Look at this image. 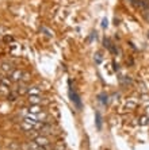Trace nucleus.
Segmentation results:
<instances>
[{
	"label": "nucleus",
	"mask_w": 149,
	"mask_h": 150,
	"mask_svg": "<svg viewBox=\"0 0 149 150\" xmlns=\"http://www.w3.org/2000/svg\"><path fill=\"white\" fill-rule=\"evenodd\" d=\"M33 142L35 145H38V146H49L50 141H49L48 137H45V135H37L33 139Z\"/></svg>",
	"instance_id": "1"
},
{
	"label": "nucleus",
	"mask_w": 149,
	"mask_h": 150,
	"mask_svg": "<svg viewBox=\"0 0 149 150\" xmlns=\"http://www.w3.org/2000/svg\"><path fill=\"white\" fill-rule=\"evenodd\" d=\"M10 87H11V81L8 80L7 77H1L0 79V88L4 91H10Z\"/></svg>",
	"instance_id": "2"
},
{
	"label": "nucleus",
	"mask_w": 149,
	"mask_h": 150,
	"mask_svg": "<svg viewBox=\"0 0 149 150\" xmlns=\"http://www.w3.org/2000/svg\"><path fill=\"white\" fill-rule=\"evenodd\" d=\"M69 95H71L72 102L77 106V108H80V107H82V102H80V97H79L77 93H76V92H72V89H71V91H69Z\"/></svg>",
	"instance_id": "3"
},
{
	"label": "nucleus",
	"mask_w": 149,
	"mask_h": 150,
	"mask_svg": "<svg viewBox=\"0 0 149 150\" xmlns=\"http://www.w3.org/2000/svg\"><path fill=\"white\" fill-rule=\"evenodd\" d=\"M136 107H137V102L136 100H127L126 102V104H125V110H127V111H133V110H136Z\"/></svg>",
	"instance_id": "4"
},
{
	"label": "nucleus",
	"mask_w": 149,
	"mask_h": 150,
	"mask_svg": "<svg viewBox=\"0 0 149 150\" xmlns=\"http://www.w3.org/2000/svg\"><path fill=\"white\" fill-rule=\"evenodd\" d=\"M27 93H29V96H41V89L38 87H31L29 88Z\"/></svg>",
	"instance_id": "5"
},
{
	"label": "nucleus",
	"mask_w": 149,
	"mask_h": 150,
	"mask_svg": "<svg viewBox=\"0 0 149 150\" xmlns=\"http://www.w3.org/2000/svg\"><path fill=\"white\" fill-rule=\"evenodd\" d=\"M22 76H23V72H22V70L16 69V70H14V72H12L11 79H12L14 81H19V80H22Z\"/></svg>",
	"instance_id": "6"
},
{
	"label": "nucleus",
	"mask_w": 149,
	"mask_h": 150,
	"mask_svg": "<svg viewBox=\"0 0 149 150\" xmlns=\"http://www.w3.org/2000/svg\"><path fill=\"white\" fill-rule=\"evenodd\" d=\"M42 111V107L39 104H31L29 107V112L30 114H39Z\"/></svg>",
	"instance_id": "7"
},
{
	"label": "nucleus",
	"mask_w": 149,
	"mask_h": 150,
	"mask_svg": "<svg viewBox=\"0 0 149 150\" xmlns=\"http://www.w3.org/2000/svg\"><path fill=\"white\" fill-rule=\"evenodd\" d=\"M29 103L30 104H39L41 106L42 103L41 96H29Z\"/></svg>",
	"instance_id": "8"
},
{
	"label": "nucleus",
	"mask_w": 149,
	"mask_h": 150,
	"mask_svg": "<svg viewBox=\"0 0 149 150\" xmlns=\"http://www.w3.org/2000/svg\"><path fill=\"white\" fill-rule=\"evenodd\" d=\"M53 149L54 150H65V143H64V141H57V142L54 143Z\"/></svg>",
	"instance_id": "9"
},
{
	"label": "nucleus",
	"mask_w": 149,
	"mask_h": 150,
	"mask_svg": "<svg viewBox=\"0 0 149 150\" xmlns=\"http://www.w3.org/2000/svg\"><path fill=\"white\" fill-rule=\"evenodd\" d=\"M138 121H140V122H138V125H141V126L148 125V123H149V122H148L149 121V116H148V115H142V116L140 118Z\"/></svg>",
	"instance_id": "10"
},
{
	"label": "nucleus",
	"mask_w": 149,
	"mask_h": 150,
	"mask_svg": "<svg viewBox=\"0 0 149 150\" xmlns=\"http://www.w3.org/2000/svg\"><path fill=\"white\" fill-rule=\"evenodd\" d=\"M95 115H96V127H98V130H101V128H102V118H101V114L96 112Z\"/></svg>",
	"instance_id": "11"
},
{
	"label": "nucleus",
	"mask_w": 149,
	"mask_h": 150,
	"mask_svg": "<svg viewBox=\"0 0 149 150\" xmlns=\"http://www.w3.org/2000/svg\"><path fill=\"white\" fill-rule=\"evenodd\" d=\"M16 96H18V92H11V93L8 95V99H10V102H14V100L16 99Z\"/></svg>",
	"instance_id": "12"
},
{
	"label": "nucleus",
	"mask_w": 149,
	"mask_h": 150,
	"mask_svg": "<svg viewBox=\"0 0 149 150\" xmlns=\"http://www.w3.org/2000/svg\"><path fill=\"white\" fill-rule=\"evenodd\" d=\"M50 112H53V114H54L57 119H58V118H60V112H58V110H57V108H53V110L50 111Z\"/></svg>",
	"instance_id": "13"
}]
</instances>
